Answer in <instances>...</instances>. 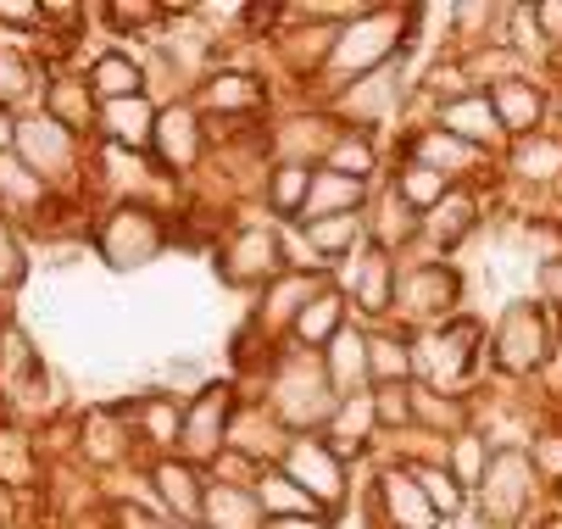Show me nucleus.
Segmentation results:
<instances>
[{"label": "nucleus", "mask_w": 562, "mask_h": 529, "mask_svg": "<svg viewBox=\"0 0 562 529\" xmlns=\"http://www.w3.org/2000/svg\"><path fill=\"white\" fill-rule=\"evenodd\" d=\"M90 90H95V101L106 106V101H128V95H145V61L134 56V50H101L95 61H90Z\"/></svg>", "instance_id": "nucleus-39"}, {"label": "nucleus", "mask_w": 562, "mask_h": 529, "mask_svg": "<svg viewBox=\"0 0 562 529\" xmlns=\"http://www.w3.org/2000/svg\"><path fill=\"white\" fill-rule=\"evenodd\" d=\"M34 469H40V451H34L29 429H18V424H0V485L23 491V485L34 480Z\"/></svg>", "instance_id": "nucleus-47"}, {"label": "nucleus", "mask_w": 562, "mask_h": 529, "mask_svg": "<svg viewBox=\"0 0 562 529\" xmlns=\"http://www.w3.org/2000/svg\"><path fill=\"white\" fill-rule=\"evenodd\" d=\"M491 435H479V429H468V435H457V440H446V469H451V480L473 496L479 485H485V469H491Z\"/></svg>", "instance_id": "nucleus-46"}, {"label": "nucleus", "mask_w": 562, "mask_h": 529, "mask_svg": "<svg viewBox=\"0 0 562 529\" xmlns=\"http://www.w3.org/2000/svg\"><path fill=\"white\" fill-rule=\"evenodd\" d=\"M234 385L228 380H212L195 402H184V429H179V458L195 463V469H212L228 458V424H234Z\"/></svg>", "instance_id": "nucleus-12"}, {"label": "nucleus", "mask_w": 562, "mask_h": 529, "mask_svg": "<svg viewBox=\"0 0 562 529\" xmlns=\"http://www.w3.org/2000/svg\"><path fill=\"white\" fill-rule=\"evenodd\" d=\"M485 324L479 318H451L440 329H418L413 335V362H418V385L429 391H451L462 396V385L479 373V362H485Z\"/></svg>", "instance_id": "nucleus-8"}, {"label": "nucleus", "mask_w": 562, "mask_h": 529, "mask_svg": "<svg viewBox=\"0 0 562 529\" xmlns=\"http://www.w3.org/2000/svg\"><path fill=\"white\" fill-rule=\"evenodd\" d=\"M524 529H562V507H557V513H535Z\"/></svg>", "instance_id": "nucleus-59"}, {"label": "nucleus", "mask_w": 562, "mask_h": 529, "mask_svg": "<svg viewBox=\"0 0 562 529\" xmlns=\"http://www.w3.org/2000/svg\"><path fill=\"white\" fill-rule=\"evenodd\" d=\"M535 29L546 45H562V0H540L535 7Z\"/></svg>", "instance_id": "nucleus-56"}, {"label": "nucleus", "mask_w": 562, "mask_h": 529, "mask_svg": "<svg viewBox=\"0 0 562 529\" xmlns=\"http://www.w3.org/2000/svg\"><path fill=\"white\" fill-rule=\"evenodd\" d=\"M301 240L312 251V268H335L340 257H351L357 246H368V217L362 212H346V217H317V223H301Z\"/></svg>", "instance_id": "nucleus-29"}, {"label": "nucleus", "mask_w": 562, "mask_h": 529, "mask_svg": "<svg viewBox=\"0 0 562 529\" xmlns=\"http://www.w3.org/2000/svg\"><path fill=\"white\" fill-rule=\"evenodd\" d=\"M491 90V106H496V117H502V134L507 139H529V134H540L546 128V117H551V95L529 79H502V85H485Z\"/></svg>", "instance_id": "nucleus-25"}, {"label": "nucleus", "mask_w": 562, "mask_h": 529, "mask_svg": "<svg viewBox=\"0 0 562 529\" xmlns=\"http://www.w3.org/2000/svg\"><path fill=\"white\" fill-rule=\"evenodd\" d=\"M0 217L12 229H50L56 223V190L40 173H29L12 150H0Z\"/></svg>", "instance_id": "nucleus-18"}, {"label": "nucleus", "mask_w": 562, "mask_h": 529, "mask_svg": "<svg viewBox=\"0 0 562 529\" xmlns=\"http://www.w3.org/2000/svg\"><path fill=\"white\" fill-rule=\"evenodd\" d=\"M206 529H268V513L251 480H212L206 485Z\"/></svg>", "instance_id": "nucleus-32"}, {"label": "nucleus", "mask_w": 562, "mask_h": 529, "mask_svg": "<svg viewBox=\"0 0 562 529\" xmlns=\"http://www.w3.org/2000/svg\"><path fill=\"white\" fill-rule=\"evenodd\" d=\"M401 157L435 168V173H440V179H451V184H473V173L491 162L485 150L462 145L457 134H446V128H435V123H418L407 139H401Z\"/></svg>", "instance_id": "nucleus-19"}, {"label": "nucleus", "mask_w": 562, "mask_h": 529, "mask_svg": "<svg viewBox=\"0 0 562 529\" xmlns=\"http://www.w3.org/2000/svg\"><path fill=\"white\" fill-rule=\"evenodd\" d=\"M413 34H418V7H362L357 18H346L340 34H335L329 67H324L329 90H346L351 79L395 67Z\"/></svg>", "instance_id": "nucleus-1"}, {"label": "nucleus", "mask_w": 562, "mask_h": 529, "mask_svg": "<svg viewBox=\"0 0 562 529\" xmlns=\"http://www.w3.org/2000/svg\"><path fill=\"white\" fill-rule=\"evenodd\" d=\"M401 106H407V72H401V61L368 72V79H351L346 90H335V117L346 128H368L373 134L379 123H395Z\"/></svg>", "instance_id": "nucleus-13"}, {"label": "nucleus", "mask_w": 562, "mask_h": 529, "mask_svg": "<svg viewBox=\"0 0 562 529\" xmlns=\"http://www.w3.org/2000/svg\"><path fill=\"white\" fill-rule=\"evenodd\" d=\"M340 128H346V123L329 117V112H295V117H284V123L268 128V157H273V162L317 168V162L329 157V145H335Z\"/></svg>", "instance_id": "nucleus-20"}, {"label": "nucleus", "mask_w": 562, "mask_h": 529, "mask_svg": "<svg viewBox=\"0 0 562 529\" xmlns=\"http://www.w3.org/2000/svg\"><path fill=\"white\" fill-rule=\"evenodd\" d=\"M295 435L268 413V402L262 396H246L234 407V424H228V458H239L246 469H279V458H284V446H290Z\"/></svg>", "instance_id": "nucleus-16"}, {"label": "nucleus", "mask_w": 562, "mask_h": 529, "mask_svg": "<svg viewBox=\"0 0 562 529\" xmlns=\"http://www.w3.org/2000/svg\"><path fill=\"white\" fill-rule=\"evenodd\" d=\"M123 418H128V429L139 435V440H150L162 458H179V429H184V402L173 396V391H134V402H123L117 407Z\"/></svg>", "instance_id": "nucleus-23"}, {"label": "nucleus", "mask_w": 562, "mask_h": 529, "mask_svg": "<svg viewBox=\"0 0 562 529\" xmlns=\"http://www.w3.org/2000/svg\"><path fill=\"white\" fill-rule=\"evenodd\" d=\"M329 284V273L324 268H290V273H279L268 290H257V307H251V335L257 340H268V346H279V340H290V329H295V318H301V307Z\"/></svg>", "instance_id": "nucleus-14"}, {"label": "nucleus", "mask_w": 562, "mask_h": 529, "mask_svg": "<svg viewBox=\"0 0 562 529\" xmlns=\"http://www.w3.org/2000/svg\"><path fill=\"white\" fill-rule=\"evenodd\" d=\"M0 34H45V7H34V0H0Z\"/></svg>", "instance_id": "nucleus-55"}, {"label": "nucleus", "mask_w": 562, "mask_h": 529, "mask_svg": "<svg viewBox=\"0 0 562 529\" xmlns=\"http://www.w3.org/2000/svg\"><path fill=\"white\" fill-rule=\"evenodd\" d=\"M324 373H329V385H335V396H357V391H373L368 385V329L362 324H346L324 351Z\"/></svg>", "instance_id": "nucleus-33"}, {"label": "nucleus", "mask_w": 562, "mask_h": 529, "mask_svg": "<svg viewBox=\"0 0 562 529\" xmlns=\"http://www.w3.org/2000/svg\"><path fill=\"white\" fill-rule=\"evenodd\" d=\"M40 112H50L56 123H67L72 134H95V117H101V101L90 90L85 72H56V79H45V101Z\"/></svg>", "instance_id": "nucleus-30"}, {"label": "nucleus", "mask_w": 562, "mask_h": 529, "mask_svg": "<svg viewBox=\"0 0 562 529\" xmlns=\"http://www.w3.org/2000/svg\"><path fill=\"white\" fill-rule=\"evenodd\" d=\"M279 474L284 480H295L317 507H324L329 518L351 502V474H346V458L324 440V435H295L290 446H284V458H279Z\"/></svg>", "instance_id": "nucleus-10"}, {"label": "nucleus", "mask_w": 562, "mask_h": 529, "mask_svg": "<svg viewBox=\"0 0 562 529\" xmlns=\"http://www.w3.org/2000/svg\"><path fill=\"white\" fill-rule=\"evenodd\" d=\"M373 513L390 529H440V513L429 507L424 485L413 480L407 463H395V458L373 474Z\"/></svg>", "instance_id": "nucleus-17"}, {"label": "nucleus", "mask_w": 562, "mask_h": 529, "mask_svg": "<svg viewBox=\"0 0 562 529\" xmlns=\"http://www.w3.org/2000/svg\"><path fill=\"white\" fill-rule=\"evenodd\" d=\"M373 435H379V413H373V391H357V396H340V407H335V418H329V429H324V440L340 451V458L351 463V458H362V451L373 446Z\"/></svg>", "instance_id": "nucleus-37"}, {"label": "nucleus", "mask_w": 562, "mask_h": 529, "mask_svg": "<svg viewBox=\"0 0 562 529\" xmlns=\"http://www.w3.org/2000/svg\"><path fill=\"white\" fill-rule=\"evenodd\" d=\"M524 251L535 257V273L551 268V262H562V217L535 212V217L524 223Z\"/></svg>", "instance_id": "nucleus-51"}, {"label": "nucleus", "mask_w": 562, "mask_h": 529, "mask_svg": "<svg viewBox=\"0 0 562 529\" xmlns=\"http://www.w3.org/2000/svg\"><path fill=\"white\" fill-rule=\"evenodd\" d=\"M479 529H485V524H479Z\"/></svg>", "instance_id": "nucleus-64"}, {"label": "nucleus", "mask_w": 562, "mask_h": 529, "mask_svg": "<svg viewBox=\"0 0 562 529\" xmlns=\"http://www.w3.org/2000/svg\"><path fill=\"white\" fill-rule=\"evenodd\" d=\"M368 240L379 246V251H390V257H401V251H413L418 246V235H424V217L401 201L390 184L379 190V201H368Z\"/></svg>", "instance_id": "nucleus-28"}, {"label": "nucleus", "mask_w": 562, "mask_h": 529, "mask_svg": "<svg viewBox=\"0 0 562 529\" xmlns=\"http://www.w3.org/2000/svg\"><path fill=\"white\" fill-rule=\"evenodd\" d=\"M156 117H162V106H156L150 95L106 101V106H101V117H95V134H101V145H117V150H145V157H150Z\"/></svg>", "instance_id": "nucleus-26"}, {"label": "nucleus", "mask_w": 562, "mask_h": 529, "mask_svg": "<svg viewBox=\"0 0 562 529\" xmlns=\"http://www.w3.org/2000/svg\"><path fill=\"white\" fill-rule=\"evenodd\" d=\"M457 307H462V273L451 262H440V257H395V318L407 324V335L451 324Z\"/></svg>", "instance_id": "nucleus-4"}, {"label": "nucleus", "mask_w": 562, "mask_h": 529, "mask_svg": "<svg viewBox=\"0 0 562 529\" xmlns=\"http://www.w3.org/2000/svg\"><path fill=\"white\" fill-rule=\"evenodd\" d=\"M390 190H395L401 201H407L418 217H424V212H435L457 184H451V179H440V173H435V168H424V162H407V157H401V168L390 173Z\"/></svg>", "instance_id": "nucleus-44"}, {"label": "nucleus", "mask_w": 562, "mask_h": 529, "mask_svg": "<svg viewBox=\"0 0 562 529\" xmlns=\"http://www.w3.org/2000/svg\"><path fill=\"white\" fill-rule=\"evenodd\" d=\"M373 413H379V435H407L413 429V385H379L373 391Z\"/></svg>", "instance_id": "nucleus-50"}, {"label": "nucleus", "mask_w": 562, "mask_h": 529, "mask_svg": "<svg viewBox=\"0 0 562 529\" xmlns=\"http://www.w3.org/2000/svg\"><path fill=\"white\" fill-rule=\"evenodd\" d=\"M268 413L290 429V435H324L340 396L329 385V373H324V357L317 351H301V346H284L273 357V368L262 373V391Z\"/></svg>", "instance_id": "nucleus-2"}, {"label": "nucleus", "mask_w": 562, "mask_h": 529, "mask_svg": "<svg viewBox=\"0 0 562 529\" xmlns=\"http://www.w3.org/2000/svg\"><path fill=\"white\" fill-rule=\"evenodd\" d=\"M557 351V324L546 301H507V313L496 318L491 340H485V362L507 380H529L540 373Z\"/></svg>", "instance_id": "nucleus-5"}, {"label": "nucleus", "mask_w": 562, "mask_h": 529, "mask_svg": "<svg viewBox=\"0 0 562 529\" xmlns=\"http://www.w3.org/2000/svg\"><path fill=\"white\" fill-rule=\"evenodd\" d=\"M312 173H317V168H301V162H273V168L262 173L268 212H279V217H295V223H301V206H306Z\"/></svg>", "instance_id": "nucleus-45"}, {"label": "nucleus", "mask_w": 562, "mask_h": 529, "mask_svg": "<svg viewBox=\"0 0 562 529\" xmlns=\"http://www.w3.org/2000/svg\"><path fill=\"white\" fill-rule=\"evenodd\" d=\"M7 139H12V157L29 168V173H40L56 195L61 190H78L85 184V134H72L67 123H56L50 112H23V117H12L7 123Z\"/></svg>", "instance_id": "nucleus-3"}, {"label": "nucleus", "mask_w": 562, "mask_h": 529, "mask_svg": "<svg viewBox=\"0 0 562 529\" xmlns=\"http://www.w3.org/2000/svg\"><path fill=\"white\" fill-rule=\"evenodd\" d=\"M206 157V117L195 101H173L162 106V117H156V134H150V162L162 168L168 179H184L195 173Z\"/></svg>", "instance_id": "nucleus-15"}, {"label": "nucleus", "mask_w": 562, "mask_h": 529, "mask_svg": "<svg viewBox=\"0 0 562 529\" xmlns=\"http://www.w3.org/2000/svg\"><path fill=\"white\" fill-rule=\"evenodd\" d=\"M507 168H513V179H524V184H535V190L562 184V134L540 128V134H529V139H513V145H507Z\"/></svg>", "instance_id": "nucleus-35"}, {"label": "nucleus", "mask_w": 562, "mask_h": 529, "mask_svg": "<svg viewBox=\"0 0 562 529\" xmlns=\"http://www.w3.org/2000/svg\"><path fill=\"white\" fill-rule=\"evenodd\" d=\"M473 229H479V195H473V184H457L435 212H424V235H418V246H429L435 257H446V251H457Z\"/></svg>", "instance_id": "nucleus-27"}, {"label": "nucleus", "mask_w": 562, "mask_h": 529, "mask_svg": "<svg viewBox=\"0 0 562 529\" xmlns=\"http://www.w3.org/2000/svg\"><path fill=\"white\" fill-rule=\"evenodd\" d=\"M529 458H535V474L546 480V491H562V429H540L529 440Z\"/></svg>", "instance_id": "nucleus-54"}, {"label": "nucleus", "mask_w": 562, "mask_h": 529, "mask_svg": "<svg viewBox=\"0 0 562 529\" xmlns=\"http://www.w3.org/2000/svg\"><path fill=\"white\" fill-rule=\"evenodd\" d=\"M535 284H540V301L551 313H562V262H551V268H540L535 273Z\"/></svg>", "instance_id": "nucleus-57"}, {"label": "nucleus", "mask_w": 562, "mask_h": 529, "mask_svg": "<svg viewBox=\"0 0 562 529\" xmlns=\"http://www.w3.org/2000/svg\"><path fill=\"white\" fill-rule=\"evenodd\" d=\"M502 23H507V7H485V0H473V7H451V34L462 45H502Z\"/></svg>", "instance_id": "nucleus-48"}, {"label": "nucleus", "mask_w": 562, "mask_h": 529, "mask_svg": "<svg viewBox=\"0 0 562 529\" xmlns=\"http://www.w3.org/2000/svg\"><path fill=\"white\" fill-rule=\"evenodd\" d=\"M268 529H335V518H268Z\"/></svg>", "instance_id": "nucleus-58"}, {"label": "nucleus", "mask_w": 562, "mask_h": 529, "mask_svg": "<svg viewBox=\"0 0 562 529\" xmlns=\"http://www.w3.org/2000/svg\"><path fill=\"white\" fill-rule=\"evenodd\" d=\"M407 469H413V480L424 485V496H429V507L440 513V524L468 513V491L451 480V469H446V463H407Z\"/></svg>", "instance_id": "nucleus-49"}, {"label": "nucleus", "mask_w": 562, "mask_h": 529, "mask_svg": "<svg viewBox=\"0 0 562 529\" xmlns=\"http://www.w3.org/2000/svg\"><path fill=\"white\" fill-rule=\"evenodd\" d=\"M546 480L535 474V458L529 446H496L491 451V469H485V485H479V524L485 529H524L535 518V502H540Z\"/></svg>", "instance_id": "nucleus-6"}, {"label": "nucleus", "mask_w": 562, "mask_h": 529, "mask_svg": "<svg viewBox=\"0 0 562 529\" xmlns=\"http://www.w3.org/2000/svg\"><path fill=\"white\" fill-rule=\"evenodd\" d=\"M351 324V301L335 290V284H324L306 307H301V318H295V329H290V346H301V351H324L340 329Z\"/></svg>", "instance_id": "nucleus-31"}, {"label": "nucleus", "mask_w": 562, "mask_h": 529, "mask_svg": "<svg viewBox=\"0 0 562 529\" xmlns=\"http://www.w3.org/2000/svg\"><path fill=\"white\" fill-rule=\"evenodd\" d=\"M346 212H368V184H357V179H346V173H329V168H317V173H312V190H306V206H301V223L346 217Z\"/></svg>", "instance_id": "nucleus-40"}, {"label": "nucleus", "mask_w": 562, "mask_h": 529, "mask_svg": "<svg viewBox=\"0 0 562 529\" xmlns=\"http://www.w3.org/2000/svg\"><path fill=\"white\" fill-rule=\"evenodd\" d=\"M295 262L284 257V235L262 217H246L234 223L223 251H217V279L234 284V290H268L279 273H290Z\"/></svg>", "instance_id": "nucleus-9"}, {"label": "nucleus", "mask_w": 562, "mask_h": 529, "mask_svg": "<svg viewBox=\"0 0 562 529\" xmlns=\"http://www.w3.org/2000/svg\"><path fill=\"white\" fill-rule=\"evenodd\" d=\"M251 491H257V502H262V513L268 518H329L324 507H317L295 480H284L279 469H262V474H251Z\"/></svg>", "instance_id": "nucleus-43"}, {"label": "nucleus", "mask_w": 562, "mask_h": 529, "mask_svg": "<svg viewBox=\"0 0 562 529\" xmlns=\"http://www.w3.org/2000/svg\"><path fill=\"white\" fill-rule=\"evenodd\" d=\"M413 429L424 435H440V440H457L473 429V402L468 396H451V391H429L413 380Z\"/></svg>", "instance_id": "nucleus-34"}, {"label": "nucleus", "mask_w": 562, "mask_h": 529, "mask_svg": "<svg viewBox=\"0 0 562 529\" xmlns=\"http://www.w3.org/2000/svg\"><path fill=\"white\" fill-rule=\"evenodd\" d=\"M557 507H562V491H557Z\"/></svg>", "instance_id": "nucleus-62"}, {"label": "nucleus", "mask_w": 562, "mask_h": 529, "mask_svg": "<svg viewBox=\"0 0 562 529\" xmlns=\"http://www.w3.org/2000/svg\"><path fill=\"white\" fill-rule=\"evenodd\" d=\"M190 101L201 106V117H251L268 106V85L251 67H212Z\"/></svg>", "instance_id": "nucleus-21"}, {"label": "nucleus", "mask_w": 562, "mask_h": 529, "mask_svg": "<svg viewBox=\"0 0 562 529\" xmlns=\"http://www.w3.org/2000/svg\"><path fill=\"white\" fill-rule=\"evenodd\" d=\"M29 279V251H23V229H12L0 217V290H18Z\"/></svg>", "instance_id": "nucleus-52"}, {"label": "nucleus", "mask_w": 562, "mask_h": 529, "mask_svg": "<svg viewBox=\"0 0 562 529\" xmlns=\"http://www.w3.org/2000/svg\"><path fill=\"white\" fill-rule=\"evenodd\" d=\"M156 529H184V524H173V518H168V524H156Z\"/></svg>", "instance_id": "nucleus-60"}, {"label": "nucleus", "mask_w": 562, "mask_h": 529, "mask_svg": "<svg viewBox=\"0 0 562 529\" xmlns=\"http://www.w3.org/2000/svg\"><path fill=\"white\" fill-rule=\"evenodd\" d=\"M418 362H413V335L407 329H368V385H413Z\"/></svg>", "instance_id": "nucleus-36"}, {"label": "nucleus", "mask_w": 562, "mask_h": 529, "mask_svg": "<svg viewBox=\"0 0 562 529\" xmlns=\"http://www.w3.org/2000/svg\"><path fill=\"white\" fill-rule=\"evenodd\" d=\"M329 284L357 307V318H368V324L395 318V257L379 251L373 240L357 246L351 257H340V262L329 268Z\"/></svg>", "instance_id": "nucleus-11"}, {"label": "nucleus", "mask_w": 562, "mask_h": 529, "mask_svg": "<svg viewBox=\"0 0 562 529\" xmlns=\"http://www.w3.org/2000/svg\"><path fill=\"white\" fill-rule=\"evenodd\" d=\"M78 446H85L90 463H123L134 451V429H128V418L117 407H101V413L85 418V440H78Z\"/></svg>", "instance_id": "nucleus-42"}, {"label": "nucleus", "mask_w": 562, "mask_h": 529, "mask_svg": "<svg viewBox=\"0 0 562 529\" xmlns=\"http://www.w3.org/2000/svg\"><path fill=\"white\" fill-rule=\"evenodd\" d=\"M206 385H212V373H206L195 357H173V362L162 368V391H173L179 402H195Z\"/></svg>", "instance_id": "nucleus-53"}, {"label": "nucleus", "mask_w": 562, "mask_h": 529, "mask_svg": "<svg viewBox=\"0 0 562 529\" xmlns=\"http://www.w3.org/2000/svg\"><path fill=\"white\" fill-rule=\"evenodd\" d=\"M373 529H390V524H373Z\"/></svg>", "instance_id": "nucleus-63"}, {"label": "nucleus", "mask_w": 562, "mask_h": 529, "mask_svg": "<svg viewBox=\"0 0 562 529\" xmlns=\"http://www.w3.org/2000/svg\"><path fill=\"white\" fill-rule=\"evenodd\" d=\"M29 101H45L40 61H34L29 50H18L12 40H0V112H7V117H23Z\"/></svg>", "instance_id": "nucleus-38"}, {"label": "nucleus", "mask_w": 562, "mask_h": 529, "mask_svg": "<svg viewBox=\"0 0 562 529\" xmlns=\"http://www.w3.org/2000/svg\"><path fill=\"white\" fill-rule=\"evenodd\" d=\"M317 168L346 173V179H357V184H373V173H379V139H373L368 128H340L335 145H329V157L317 162Z\"/></svg>", "instance_id": "nucleus-41"}, {"label": "nucleus", "mask_w": 562, "mask_h": 529, "mask_svg": "<svg viewBox=\"0 0 562 529\" xmlns=\"http://www.w3.org/2000/svg\"><path fill=\"white\" fill-rule=\"evenodd\" d=\"M206 469L184 463V458H156L150 463V491L162 496L173 524H201L206 518Z\"/></svg>", "instance_id": "nucleus-24"}, {"label": "nucleus", "mask_w": 562, "mask_h": 529, "mask_svg": "<svg viewBox=\"0 0 562 529\" xmlns=\"http://www.w3.org/2000/svg\"><path fill=\"white\" fill-rule=\"evenodd\" d=\"M168 235H173L168 217L156 212V206H145V201H112L95 217V229H90L101 262L117 268V273H134V268L156 262V257L168 251Z\"/></svg>", "instance_id": "nucleus-7"}, {"label": "nucleus", "mask_w": 562, "mask_h": 529, "mask_svg": "<svg viewBox=\"0 0 562 529\" xmlns=\"http://www.w3.org/2000/svg\"><path fill=\"white\" fill-rule=\"evenodd\" d=\"M0 340H7V324H0Z\"/></svg>", "instance_id": "nucleus-61"}, {"label": "nucleus", "mask_w": 562, "mask_h": 529, "mask_svg": "<svg viewBox=\"0 0 562 529\" xmlns=\"http://www.w3.org/2000/svg\"><path fill=\"white\" fill-rule=\"evenodd\" d=\"M429 123L446 128V134H457V139L473 145V150H485V157H496V150L513 145V139L502 134V117H496V106H491V90H473V95H462V101L435 106Z\"/></svg>", "instance_id": "nucleus-22"}]
</instances>
